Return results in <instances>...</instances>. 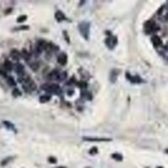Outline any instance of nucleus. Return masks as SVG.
<instances>
[{"label":"nucleus","instance_id":"22","mask_svg":"<svg viewBox=\"0 0 168 168\" xmlns=\"http://www.w3.org/2000/svg\"><path fill=\"white\" fill-rule=\"evenodd\" d=\"M112 157L114 158V160H116V161H122L123 160V156L121 155L120 154H118V153H114L112 155Z\"/></svg>","mask_w":168,"mask_h":168},{"label":"nucleus","instance_id":"19","mask_svg":"<svg viewBox=\"0 0 168 168\" xmlns=\"http://www.w3.org/2000/svg\"><path fill=\"white\" fill-rule=\"evenodd\" d=\"M12 160H13V157H12V156H9V157H6V158H4V159L1 161V166H6V165L8 164Z\"/></svg>","mask_w":168,"mask_h":168},{"label":"nucleus","instance_id":"10","mask_svg":"<svg viewBox=\"0 0 168 168\" xmlns=\"http://www.w3.org/2000/svg\"><path fill=\"white\" fill-rule=\"evenodd\" d=\"M3 124H4L6 129H8L9 130H12V131H14V132H17V129H16V128H15L14 124L13 123H11L10 121L4 120V121H3Z\"/></svg>","mask_w":168,"mask_h":168},{"label":"nucleus","instance_id":"8","mask_svg":"<svg viewBox=\"0 0 168 168\" xmlns=\"http://www.w3.org/2000/svg\"><path fill=\"white\" fill-rule=\"evenodd\" d=\"M15 71H16L17 75L21 77H24L25 72H24V67L22 64H20V63H17L16 66H15Z\"/></svg>","mask_w":168,"mask_h":168},{"label":"nucleus","instance_id":"30","mask_svg":"<svg viewBox=\"0 0 168 168\" xmlns=\"http://www.w3.org/2000/svg\"><path fill=\"white\" fill-rule=\"evenodd\" d=\"M57 168H66V167H63V166H60V167H57Z\"/></svg>","mask_w":168,"mask_h":168},{"label":"nucleus","instance_id":"26","mask_svg":"<svg viewBox=\"0 0 168 168\" xmlns=\"http://www.w3.org/2000/svg\"><path fill=\"white\" fill-rule=\"evenodd\" d=\"M30 67H31V69H33L34 71H36L39 68V64L38 63H32V64H30Z\"/></svg>","mask_w":168,"mask_h":168},{"label":"nucleus","instance_id":"20","mask_svg":"<svg viewBox=\"0 0 168 168\" xmlns=\"http://www.w3.org/2000/svg\"><path fill=\"white\" fill-rule=\"evenodd\" d=\"M27 20V15H20L17 18V23H24Z\"/></svg>","mask_w":168,"mask_h":168},{"label":"nucleus","instance_id":"27","mask_svg":"<svg viewBox=\"0 0 168 168\" xmlns=\"http://www.w3.org/2000/svg\"><path fill=\"white\" fill-rule=\"evenodd\" d=\"M6 71H3V70H0V76H2V77H6L7 78L8 76H7V74H6L5 72Z\"/></svg>","mask_w":168,"mask_h":168},{"label":"nucleus","instance_id":"18","mask_svg":"<svg viewBox=\"0 0 168 168\" xmlns=\"http://www.w3.org/2000/svg\"><path fill=\"white\" fill-rule=\"evenodd\" d=\"M50 100H51V96H49V95H44L40 98V102H47Z\"/></svg>","mask_w":168,"mask_h":168},{"label":"nucleus","instance_id":"17","mask_svg":"<svg viewBox=\"0 0 168 168\" xmlns=\"http://www.w3.org/2000/svg\"><path fill=\"white\" fill-rule=\"evenodd\" d=\"M7 82L9 86H15L16 85V82H15V80L14 79L13 77L9 76L7 77Z\"/></svg>","mask_w":168,"mask_h":168},{"label":"nucleus","instance_id":"25","mask_svg":"<svg viewBox=\"0 0 168 168\" xmlns=\"http://www.w3.org/2000/svg\"><path fill=\"white\" fill-rule=\"evenodd\" d=\"M98 153V148L97 147H92L91 150L89 151V154L90 155H95Z\"/></svg>","mask_w":168,"mask_h":168},{"label":"nucleus","instance_id":"13","mask_svg":"<svg viewBox=\"0 0 168 168\" xmlns=\"http://www.w3.org/2000/svg\"><path fill=\"white\" fill-rule=\"evenodd\" d=\"M55 20H57V22H61V21L66 20V17H65L64 14L61 11H57V13H55Z\"/></svg>","mask_w":168,"mask_h":168},{"label":"nucleus","instance_id":"29","mask_svg":"<svg viewBox=\"0 0 168 168\" xmlns=\"http://www.w3.org/2000/svg\"><path fill=\"white\" fill-rule=\"evenodd\" d=\"M6 10H8V11H5V14H8L12 11V8H8V9H6Z\"/></svg>","mask_w":168,"mask_h":168},{"label":"nucleus","instance_id":"2","mask_svg":"<svg viewBox=\"0 0 168 168\" xmlns=\"http://www.w3.org/2000/svg\"><path fill=\"white\" fill-rule=\"evenodd\" d=\"M41 88L46 92L54 93V94H60L61 92L60 87L57 84H45V85L41 86Z\"/></svg>","mask_w":168,"mask_h":168},{"label":"nucleus","instance_id":"6","mask_svg":"<svg viewBox=\"0 0 168 168\" xmlns=\"http://www.w3.org/2000/svg\"><path fill=\"white\" fill-rule=\"evenodd\" d=\"M83 141H92V142H102V141H111V139L108 138H96V137H83Z\"/></svg>","mask_w":168,"mask_h":168},{"label":"nucleus","instance_id":"24","mask_svg":"<svg viewBox=\"0 0 168 168\" xmlns=\"http://www.w3.org/2000/svg\"><path fill=\"white\" fill-rule=\"evenodd\" d=\"M66 77H67V72L59 73V76H58L57 80H59V81H63V80L66 79Z\"/></svg>","mask_w":168,"mask_h":168},{"label":"nucleus","instance_id":"28","mask_svg":"<svg viewBox=\"0 0 168 168\" xmlns=\"http://www.w3.org/2000/svg\"><path fill=\"white\" fill-rule=\"evenodd\" d=\"M49 162L51 163H57V159L55 157H50L49 158Z\"/></svg>","mask_w":168,"mask_h":168},{"label":"nucleus","instance_id":"11","mask_svg":"<svg viewBox=\"0 0 168 168\" xmlns=\"http://www.w3.org/2000/svg\"><path fill=\"white\" fill-rule=\"evenodd\" d=\"M10 57L15 61H18L21 58V52H20L16 49H13L10 51Z\"/></svg>","mask_w":168,"mask_h":168},{"label":"nucleus","instance_id":"3","mask_svg":"<svg viewBox=\"0 0 168 168\" xmlns=\"http://www.w3.org/2000/svg\"><path fill=\"white\" fill-rule=\"evenodd\" d=\"M159 29V27L156 25L154 21H147L145 24V32L149 34V33H151V32H154L156 30Z\"/></svg>","mask_w":168,"mask_h":168},{"label":"nucleus","instance_id":"14","mask_svg":"<svg viewBox=\"0 0 168 168\" xmlns=\"http://www.w3.org/2000/svg\"><path fill=\"white\" fill-rule=\"evenodd\" d=\"M4 67L5 68V70L6 71H11L12 70H13V63L9 61V60H6L4 61Z\"/></svg>","mask_w":168,"mask_h":168},{"label":"nucleus","instance_id":"1","mask_svg":"<svg viewBox=\"0 0 168 168\" xmlns=\"http://www.w3.org/2000/svg\"><path fill=\"white\" fill-rule=\"evenodd\" d=\"M78 29L80 31V34L82 35L85 40H88L89 37V32H90V23L83 21V22L80 23L78 25Z\"/></svg>","mask_w":168,"mask_h":168},{"label":"nucleus","instance_id":"16","mask_svg":"<svg viewBox=\"0 0 168 168\" xmlns=\"http://www.w3.org/2000/svg\"><path fill=\"white\" fill-rule=\"evenodd\" d=\"M59 71L57 70H54L52 71L51 73L48 75V78L51 79V80H55V79H57L58 78V76H59Z\"/></svg>","mask_w":168,"mask_h":168},{"label":"nucleus","instance_id":"15","mask_svg":"<svg viewBox=\"0 0 168 168\" xmlns=\"http://www.w3.org/2000/svg\"><path fill=\"white\" fill-rule=\"evenodd\" d=\"M21 57H22L24 61H29L30 58V54L28 52L27 50L25 49H23L22 51H21Z\"/></svg>","mask_w":168,"mask_h":168},{"label":"nucleus","instance_id":"9","mask_svg":"<svg viewBox=\"0 0 168 168\" xmlns=\"http://www.w3.org/2000/svg\"><path fill=\"white\" fill-rule=\"evenodd\" d=\"M57 61L59 64L62 65V66L66 65L67 62V55L66 53H64V52H62V53H61L57 57Z\"/></svg>","mask_w":168,"mask_h":168},{"label":"nucleus","instance_id":"31","mask_svg":"<svg viewBox=\"0 0 168 168\" xmlns=\"http://www.w3.org/2000/svg\"><path fill=\"white\" fill-rule=\"evenodd\" d=\"M166 152H167V153H168V150H166Z\"/></svg>","mask_w":168,"mask_h":168},{"label":"nucleus","instance_id":"5","mask_svg":"<svg viewBox=\"0 0 168 168\" xmlns=\"http://www.w3.org/2000/svg\"><path fill=\"white\" fill-rule=\"evenodd\" d=\"M117 42H118V39L116 36H110V37H108L105 40V43H106V45L108 46V48L113 50L115 45H117Z\"/></svg>","mask_w":168,"mask_h":168},{"label":"nucleus","instance_id":"7","mask_svg":"<svg viewBox=\"0 0 168 168\" xmlns=\"http://www.w3.org/2000/svg\"><path fill=\"white\" fill-rule=\"evenodd\" d=\"M126 77H127V79L132 83H141L143 82L142 79L139 76H131L128 72L126 73Z\"/></svg>","mask_w":168,"mask_h":168},{"label":"nucleus","instance_id":"4","mask_svg":"<svg viewBox=\"0 0 168 168\" xmlns=\"http://www.w3.org/2000/svg\"><path fill=\"white\" fill-rule=\"evenodd\" d=\"M23 88L25 90V92H31L36 89V85L32 80L30 79L26 82L23 83Z\"/></svg>","mask_w":168,"mask_h":168},{"label":"nucleus","instance_id":"21","mask_svg":"<svg viewBox=\"0 0 168 168\" xmlns=\"http://www.w3.org/2000/svg\"><path fill=\"white\" fill-rule=\"evenodd\" d=\"M29 29H30V27L28 25H21V26L15 27V28H14L13 30H15V31H18V30H27Z\"/></svg>","mask_w":168,"mask_h":168},{"label":"nucleus","instance_id":"23","mask_svg":"<svg viewBox=\"0 0 168 168\" xmlns=\"http://www.w3.org/2000/svg\"><path fill=\"white\" fill-rule=\"evenodd\" d=\"M12 94H13L14 97L17 98V97H20V96H21V92L18 88H15V89L13 90V92H12Z\"/></svg>","mask_w":168,"mask_h":168},{"label":"nucleus","instance_id":"12","mask_svg":"<svg viewBox=\"0 0 168 168\" xmlns=\"http://www.w3.org/2000/svg\"><path fill=\"white\" fill-rule=\"evenodd\" d=\"M151 42L153 43V45L155 46V47H158V46H161V45H162V40H161V39L157 35L152 36Z\"/></svg>","mask_w":168,"mask_h":168}]
</instances>
